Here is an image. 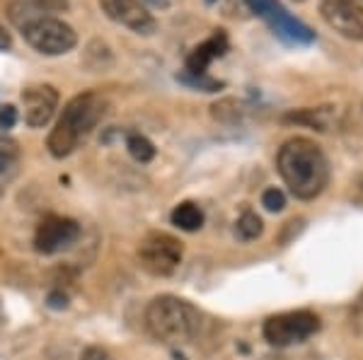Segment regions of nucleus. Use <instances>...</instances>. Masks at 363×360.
<instances>
[{"label":"nucleus","instance_id":"1","mask_svg":"<svg viewBox=\"0 0 363 360\" xmlns=\"http://www.w3.org/2000/svg\"><path fill=\"white\" fill-rule=\"evenodd\" d=\"M277 167L291 194L303 201L320 196L330 182V162L310 138H291L281 145Z\"/></svg>","mask_w":363,"mask_h":360},{"label":"nucleus","instance_id":"2","mask_svg":"<svg viewBox=\"0 0 363 360\" xmlns=\"http://www.w3.org/2000/svg\"><path fill=\"white\" fill-rule=\"evenodd\" d=\"M107 114V100L99 92H83V95L73 97L66 109H63L61 119L56 121V129L49 136V153L54 158H68L80 143L97 129V124Z\"/></svg>","mask_w":363,"mask_h":360},{"label":"nucleus","instance_id":"3","mask_svg":"<svg viewBox=\"0 0 363 360\" xmlns=\"http://www.w3.org/2000/svg\"><path fill=\"white\" fill-rule=\"evenodd\" d=\"M145 327L162 344H184L199 334L201 315L194 305L174 295H160L145 310Z\"/></svg>","mask_w":363,"mask_h":360},{"label":"nucleus","instance_id":"4","mask_svg":"<svg viewBox=\"0 0 363 360\" xmlns=\"http://www.w3.org/2000/svg\"><path fill=\"white\" fill-rule=\"evenodd\" d=\"M318 332H320V317L308 310L284 312V315H274L264 322V339L272 346L279 348L303 344V341Z\"/></svg>","mask_w":363,"mask_h":360},{"label":"nucleus","instance_id":"5","mask_svg":"<svg viewBox=\"0 0 363 360\" xmlns=\"http://www.w3.org/2000/svg\"><path fill=\"white\" fill-rule=\"evenodd\" d=\"M22 34H25L27 44L44 56H63L73 51L75 44H78L75 29L63 20H58V17L32 22V25L22 27Z\"/></svg>","mask_w":363,"mask_h":360},{"label":"nucleus","instance_id":"6","mask_svg":"<svg viewBox=\"0 0 363 360\" xmlns=\"http://www.w3.org/2000/svg\"><path fill=\"white\" fill-rule=\"evenodd\" d=\"M182 257H184L182 242L167 232H150L138 247L140 266L153 276L174 274V269L182 264Z\"/></svg>","mask_w":363,"mask_h":360},{"label":"nucleus","instance_id":"7","mask_svg":"<svg viewBox=\"0 0 363 360\" xmlns=\"http://www.w3.org/2000/svg\"><path fill=\"white\" fill-rule=\"evenodd\" d=\"M247 8L255 13L257 17L267 22L272 27V32L277 34L279 39L289 44H310L315 42V32L308 25H303L301 20H296L279 0H245Z\"/></svg>","mask_w":363,"mask_h":360},{"label":"nucleus","instance_id":"8","mask_svg":"<svg viewBox=\"0 0 363 360\" xmlns=\"http://www.w3.org/2000/svg\"><path fill=\"white\" fill-rule=\"evenodd\" d=\"M320 17L337 34L351 42H363V5L359 0H320Z\"/></svg>","mask_w":363,"mask_h":360},{"label":"nucleus","instance_id":"9","mask_svg":"<svg viewBox=\"0 0 363 360\" xmlns=\"http://www.w3.org/2000/svg\"><path fill=\"white\" fill-rule=\"evenodd\" d=\"M80 240V225L73 218L46 216L34 232V249L39 254H58Z\"/></svg>","mask_w":363,"mask_h":360},{"label":"nucleus","instance_id":"10","mask_svg":"<svg viewBox=\"0 0 363 360\" xmlns=\"http://www.w3.org/2000/svg\"><path fill=\"white\" fill-rule=\"evenodd\" d=\"M97 3L109 20L121 27H128L131 32L148 37L157 29L155 17L150 15V10L140 0H97Z\"/></svg>","mask_w":363,"mask_h":360},{"label":"nucleus","instance_id":"11","mask_svg":"<svg viewBox=\"0 0 363 360\" xmlns=\"http://www.w3.org/2000/svg\"><path fill=\"white\" fill-rule=\"evenodd\" d=\"M22 107H25V121L32 129H42L49 124L58 107V92L51 85H34L22 92Z\"/></svg>","mask_w":363,"mask_h":360},{"label":"nucleus","instance_id":"12","mask_svg":"<svg viewBox=\"0 0 363 360\" xmlns=\"http://www.w3.org/2000/svg\"><path fill=\"white\" fill-rule=\"evenodd\" d=\"M63 10H68V0H13L8 5V17L15 27L22 29L37 20L63 13Z\"/></svg>","mask_w":363,"mask_h":360},{"label":"nucleus","instance_id":"13","mask_svg":"<svg viewBox=\"0 0 363 360\" xmlns=\"http://www.w3.org/2000/svg\"><path fill=\"white\" fill-rule=\"evenodd\" d=\"M228 51V37L223 29H216L213 34L196 46L189 56H186V73L191 75H206V68L211 66V61L220 58Z\"/></svg>","mask_w":363,"mask_h":360},{"label":"nucleus","instance_id":"14","mask_svg":"<svg viewBox=\"0 0 363 360\" xmlns=\"http://www.w3.org/2000/svg\"><path fill=\"white\" fill-rule=\"evenodd\" d=\"M20 172V148L13 138L0 136V199Z\"/></svg>","mask_w":363,"mask_h":360},{"label":"nucleus","instance_id":"15","mask_svg":"<svg viewBox=\"0 0 363 360\" xmlns=\"http://www.w3.org/2000/svg\"><path fill=\"white\" fill-rule=\"evenodd\" d=\"M172 225H177L184 232H196L203 225V211L191 201L179 203L172 211Z\"/></svg>","mask_w":363,"mask_h":360},{"label":"nucleus","instance_id":"16","mask_svg":"<svg viewBox=\"0 0 363 360\" xmlns=\"http://www.w3.org/2000/svg\"><path fill=\"white\" fill-rule=\"evenodd\" d=\"M330 109L332 107H320V109H301L286 116V121L291 124H308L315 126L318 131H327V121H330Z\"/></svg>","mask_w":363,"mask_h":360},{"label":"nucleus","instance_id":"17","mask_svg":"<svg viewBox=\"0 0 363 360\" xmlns=\"http://www.w3.org/2000/svg\"><path fill=\"white\" fill-rule=\"evenodd\" d=\"M126 148L136 162H150L155 158V145L145 136H140V133H131V136L126 138Z\"/></svg>","mask_w":363,"mask_h":360},{"label":"nucleus","instance_id":"18","mask_svg":"<svg viewBox=\"0 0 363 360\" xmlns=\"http://www.w3.org/2000/svg\"><path fill=\"white\" fill-rule=\"evenodd\" d=\"M235 232H238V237L240 240H245V242H250V240H257V237L262 235V218L257 216V213H242L238 220V225H235Z\"/></svg>","mask_w":363,"mask_h":360},{"label":"nucleus","instance_id":"19","mask_svg":"<svg viewBox=\"0 0 363 360\" xmlns=\"http://www.w3.org/2000/svg\"><path fill=\"white\" fill-rule=\"evenodd\" d=\"M262 203H264L267 211L279 213L281 208L286 206V196H284V191H281V189L272 187V189H267L264 194H262Z\"/></svg>","mask_w":363,"mask_h":360},{"label":"nucleus","instance_id":"20","mask_svg":"<svg viewBox=\"0 0 363 360\" xmlns=\"http://www.w3.org/2000/svg\"><path fill=\"white\" fill-rule=\"evenodd\" d=\"M17 109L13 104H0V129H13L17 124Z\"/></svg>","mask_w":363,"mask_h":360},{"label":"nucleus","instance_id":"21","mask_svg":"<svg viewBox=\"0 0 363 360\" xmlns=\"http://www.w3.org/2000/svg\"><path fill=\"white\" fill-rule=\"evenodd\" d=\"M80 360H112V356H109V351H104L102 346H87Z\"/></svg>","mask_w":363,"mask_h":360},{"label":"nucleus","instance_id":"22","mask_svg":"<svg viewBox=\"0 0 363 360\" xmlns=\"http://www.w3.org/2000/svg\"><path fill=\"white\" fill-rule=\"evenodd\" d=\"M351 201L356 203V206L363 208V174H359V177L354 179V184H351Z\"/></svg>","mask_w":363,"mask_h":360},{"label":"nucleus","instance_id":"23","mask_svg":"<svg viewBox=\"0 0 363 360\" xmlns=\"http://www.w3.org/2000/svg\"><path fill=\"white\" fill-rule=\"evenodd\" d=\"M10 46H13V37H10V34L5 32V27L0 25V51H8Z\"/></svg>","mask_w":363,"mask_h":360},{"label":"nucleus","instance_id":"24","mask_svg":"<svg viewBox=\"0 0 363 360\" xmlns=\"http://www.w3.org/2000/svg\"><path fill=\"white\" fill-rule=\"evenodd\" d=\"M3 322H5V317H3V310H0V327H3Z\"/></svg>","mask_w":363,"mask_h":360}]
</instances>
